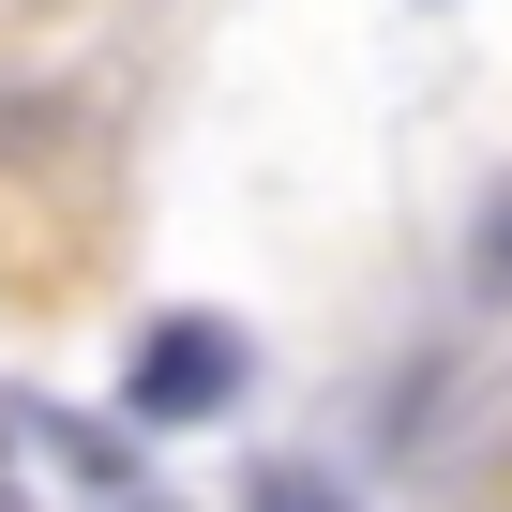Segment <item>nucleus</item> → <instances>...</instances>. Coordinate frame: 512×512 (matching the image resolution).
<instances>
[{"instance_id":"f03ea898","label":"nucleus","mask_w":512,"mask_h":512,"mask_svg":"<svg viewBox=\"0 0 512 512\" xmlns=\"http://www.w3.org/2000/svg\"><path fill=\"white\" fill-rule=\"evenodd\" d=\"M256 512H347L332 467H256Z\"/></svg>"},{"instance_id":"7ed1b4c3","label":"nucleus","mask_w":512,"mask_h":512,"mask_svg":"<svg viewBox=\"0 0 512 512\" xmlns=\"http://www.w3.org/2000/svg\"><path fill=\"white\" fill-rule=\"evenodd\" d=\"M482 272H497V287H512V211H497V226H482Z\"/></svg>"},{"instance_id":"20e7f679","label":"nucleus","mask_w":512,"mask_h":512,"mask_svg":"<svg viewBox=\"0 0 512 512\" xmlns=\"http://www.w3.org/2000/svg\"><path fill=\"white\" fill-rule=\"evenodd\" d=\"M0 437H16V407H0ZM0 512H16V452H0Z\"/></svg>"},{"instance_id":"f257e3e1","label":"nucleus","mask_w":512,"mask_h":512,"mask_svg":"<svg viewBox=\"0 0 512 512\" xmlns=\"http://www.w3.org/2000/svg\"><path fill=\"white\" fill-rule=\"evenodd\" d=\"M226 392H241V332L226 317H166L136 347V377H121V422H211Z\"/></svg>"}]
</instances>
